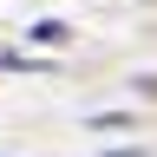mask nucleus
Segmentation results:
<instances>
[{
    "instance_id": "f257e3e1",
    "label": "nucleus",
    "mask_w": 157,
    "mask_h": 157,
    "mask_svg": "<svg viewBox=\"0 0 157 157\" xmlns=\"http://www.w3.org/2000/svg\"><path fill=\"white\" fill-rule=\"evenodd\" d=\"M33 39H39V46H59V39H66V26H59V20H39Z\"/></svg>"
}]
</instances>
